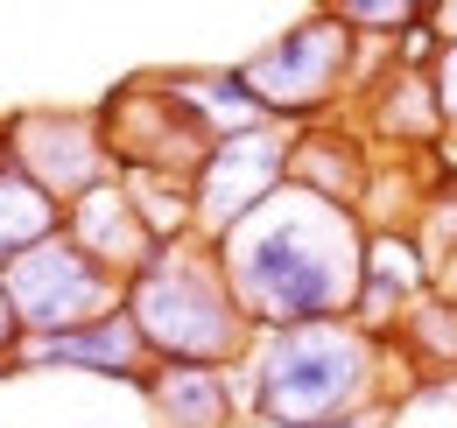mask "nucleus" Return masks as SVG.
<instances>
[{"label":"nucleus","mask_w":457,"mask_h":428,"mask_svg":"<svg viewBox=\"0 0 457 428\" xmlns=\"http://www.w3.org/2000/svg\"><path fill=\"white\" fill-rule=\"evenodd\" d=\"M14 169V141H7V119H0V176Z\"/></svg>","instance_id":"obj_22"},{"label":"nucleus","mask_w":457,"mask_h":428,"mask_svg":"<svg viewBox=\"0 0 457 428\" xmlns=\"http://www.w3.org/2000/svg\"><path fill=\"white\" fill-rule=\"evenodd\" d=\"M366 183H373V155L352 127H295L288 134V190L303 197H324L338 211H359L366 204Z\"/></svg>","instance_id":"obj_12"},{"label":"nucleus","mask_w":457,"mask_h":428,"mask_svg":"<svg viewBox=\"0 0 457 428\" xmlns=\"http://www.w3.org/2000/svg\"><path fill=\"white\" fill-rule=\"evenodd\" d=\"M92 119H99V134L113 148L120 176L190 183L204 169V155L219 148V127L183 92V78H120L113 92L92 106Z\"/></svg>","instance_id":"obj_4"},{"label":"nucleus","mask_w":457,"mask_h":428,"mask_svg":"<svg viewBox=\"0 0 457 428\" xmlns=\"http://www.w3.org/2000/svg\"><path fill=\"white\" fill-rule=\"evenodd\" d=\"M331 14H338L352 36H387V43H401L422 21V0H338Z\"/></svg>","instance_id":"obj_17"},{"label":"nucleus","mask_w":457,"mask_h":428,"mask_svg":"<svg viewBox=\"0 0 457 428\" xmlns=\"http://www.w3.org/2000/svg\"><path fill=\"white\" fill-rule=\"evenodd\" d=\"M429 14H436V29H444V43H457V0H436Z\"/></svg>","instance_id":"obj_20"},{"label":"nucleus","mask_w":457,"mask_h":428,"mask_svg":"<svg viewBox=\"0 0 457 428\" xmlns=\"http://www.w3.org/2000/svg\"><path fill=\"white\" fill-rule=\"evenodd\" d=\"M288 190V127H246V134H219V148L190 176V211H197V239H226L239 218H253L268 197Z\"/></svg>","instance_id":"obj_7"},{"label":"nucleus","mask_w":457,"mask_h":428,"mask_svg":"<svg viewBox=\"0 0 457 428\" xmlns=\"http://www.w3.org/2000/svg\"><path fill=\"white\" fill-rule=\"evenodd\" d=\"M0 295H7V309L21 323V337L36 344V337H63L78 323L113 317L120 309V274H106L71 232H57V239L29 246L14 268L0 274Z\"/></svg>","instance_id":"obj_6"},{"label":"nucleus","mask_w":457,"mask_h":428,"mask_svg":"<svg viewBox=\"0 0 457 428\" xmlns=\"http://www.w3.org/2000/svg\"><path fill=\"white\" fill-rule=\"evenodd\" d=\"M253 428V422H246ZM331 428H387V407H373V415H352V422H331Z\"/></svg>","instance_id":"obj_21"},{"label":"nucleus","mask_w":457,"mask_h":428,"mask_svg":"<svg viewBox=\"0 0 457 428\" xmlns=\"http://www.w3.org/2000/svg\"><path fill=\"white\" fill-rule=\"evenodd\" d=\"M429 85H436V106H444V134H457V43H444Z\"/></svg>","instance_id":"obj_18"},{"label":"nucleus","mask_w":457,"mask_h":428,"mask_svg":"<svg viewBox=\"0 0 457 428\" xmlns=\"http://www.w3.org/2000/svg\"><path fill=\"white\" fill-rule=\"evenodd\" d=\"M395 344L422 379H436V386L457 379V295L451 288H429V295L387 330V351H395Z\"/></svg>","instance_id":"obj_15"},{"label":"nucleus","mask_w":457,"mask_h":428,"mask_svg":"<svg viewBox=\"0 0 457 428\" xmlns=\"http://www.w3.org/2000/svg\"><path fill=\"white\" fill-rule=\"evenodd\" d=\"M366 119L380 141L395 148H436L444 141V106H436V85L422 70H387L373 92H366Z\"/></svg>","instance_id":"obj_14"},{"label":"nucleus","mask_w":457,"mask_h":428,"mask_svg":"<svg viewBox=\"0 0 457 428\" xmlns=\"http://www.w3.org/2000/svg\"><path fill=\"white\" fill-rule=\"evenodd\" d=\"M21 323H14V309H7V295H0V358H21Z\"/></svg>","instance_id":"obj_19"},{"label":"nucleus","mask_w":457,"mask_h":428,"mask_svg":"<svg viewBox=\"0 0 457 428\" xmlns=\"http://www.w3.org/2000/svg\"><path fill=\"white\" fill-rule=\"evenodd\" d=\"M444 288H451V295H457V253H451V260H444Z\"/></svg>","instance_id":"obj_23"},{"label":"nucleus","mask_w":457,"mask_h":428,"mask_svg":"<svg viewBox=\"0 0 457 428\" xmlns=\"http://www.w3.org/2000/svg\"><path fill=\"white\" fill-rule=\"evenodd\" d=\"M226 288L253 337L303 330V323H345L359 309L366 274V218L338 211L324 197L282 190L253 218H239L226 239H212Z\"/></svg>","instance_id":"obj_1"},{"label":"nucleus","mask_w":457,"mask_h":428,"mask_svg":"<svg viewBox=\"0 0 457 428\" xmlns=\"http://www.w3.org/2000/svg\"><path fill=\"white\" fill-rule=\"evenodd\" d=\"M239 78L275 127H317L359 78V36L331 7H317V14L288 21L275 43H261L239 63Z\"/></svg>","instance_id":"obj_5"},{"label":"nucleus","mask_w":457,"mask_h":428,"mask_svg":"<svg viewBox=\"0 0 457 428\" xmlns=\"http://www.w3.org/2000/svg\"><path fill=\"white\" fill-rule=\"evenodd\" d=\"M429 288H436V260L422 253V239L408 225H380V232H366V274H359L352 323H366L373 337H387Z\"/></svg>","instance_id":"obj_9"},{"label":"nucleus","mask_w":457,"mask_h":428,"mask_svg":"<svg viewBox=\"0 0 457 428\" xmlns=\"http://www.w3.org/2000/svg\"><path fill=\"white\" fill-rule=\"evenodd\" d=\"M57 232H63V204L50 190H36L21 169H7V176H0V274L14 268L29 246L57 239Z\"/></svg>","instance_id":"obj_16"},{"label":"nucleus","mask_w":457,"mask_h":428,"mask_svg":"<svg viewBox=\"0 0 457 428\" xmlns=\"http://www.w3.org/2000/svg\"><path fill=\"white\" fill-rule=\"evenodd\" d=\"M21 366H29V373H92V379L141 386V379H148V351H141V337H134L127 309H113V317L78 323V330H63V337H36V344H21Z\"/></svg>","instance_id":"obj_11"},{"label":"nucleus","mask_w":457,"mask_h":428,"mask_svg":"<svg viewBox=\"0 0 457 428\" xmlns=\"http://www.w3.org/2000/svg\"><path fill=\"white\" fill-rule=\"evenodd\" d=\"M120 309L134 323L148 366H219V373H239L246 351H253V323L239 317L212 239L162 246L120 288Z\"/></svg>","instance_id":"obj_3"},{"label":"nucleus","mask_w":457,"mask_h":428,"mask_svg":"<svg viewBox=\"0 0 457 428\" xmlns=\"http://www.w3.org/2000/svg\"><path fill=\"white\" fill-rule=\"evenodd\" d=\"M134 393L148 400L155 428H239V393L219 366H148Z\"/></svg>","instance_id":"obj_13"},{"label":"nucleus","mask_w":457,"mask_h":428,"mask_svg":"<svg viewBox=\"0 0 457 428\" xmlns=\"http://www.w3.org/2000/svg\"><path fill=\"white\" fill-rule=\"evenodd\" d=\"M7 141H14V169H21L36 190H50L63 211L120 176L113 148H106V134H99L92 112H71V106L7 112Z\"/></svg>","instance_id":"obj_8"},{"label":"nucleus","mask_w":457,"mask_h":428,"mask_svg":"<svg viewBox=\"0 0 457 428\" xmlns=\"http://www.w3.org/2000/svg\"><path fill=\"white\" fill-rule=\"evenodd\" d=\"M63 232H71L106 274H120V288L162 253L155 232H148V218H141V204H134V190H127L120 176H113V183H99L92 197H78V204L63 211Z\"/></svg>","instance_id":"obj_10"},{"label":"nucleus","mask_w":457,"mask_h":428,"mask_svg":"<svg viewBox=\"0 0 457 428\" xmlns=\"http://www.w3.org/2000/svg\"><path fill=\"white\" fill-rule=\"evenodd\" d=\"M239 422L253 428H331L387 407V337L366 323H303L253 337L246 366L232 373Z\"/></svg>","instance_id":"obj_2"}]
</instances>
